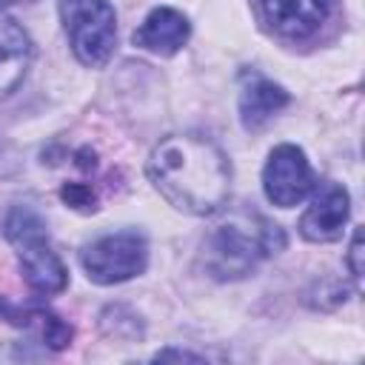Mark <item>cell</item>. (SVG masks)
<instances>
[{
	"label": "cell",
	"instance_id": "1",
	"mask_svg": "<svg viewBox=\"0 0 365 365\" xmlns=\"http://www.w3.org/2000/svg\"><path fill=\"white\" fill-rule=\"evenodd\" d=\"M148 180L180 211L194 217L217 214L231 191L225 151L202 134H171L148 157Z\"/></svg>",
	"mask_w": 365,
	"mask_h": 365
},
{
	"label": "cell",
	"instance_id": "2",
	"mask_svg": "<svg viewBox=\"0 0 365 365\" xmlns=\"http://www.w3.org/2000/svg\"><path fill=\"white\" fill-rule=\"evenodd\" d=\"M282 248L285 234L279 225H274L262 214L242 211L217 222L205 234L200 245V262L214 279H242L265 257L279 254Z\"/></svg>",
	"mask_w": 365,
	"mask_h": 365
},
{
	"label": "cell",
	"instance_id": "3",
	"mask_svg": "<svg viewBox=\"0 0 365 365\" xmlns=\"http://www.w3.org/2000/svg\"><path fill=\"white\" fill-rule=\"evenodd\" d=\"M3 234L17 248L23 279L29 282V288L34 294L51 297L68 285V271H66L63 259L57 257V251L51 248L46 222L34 208H29V205L11 208L3 222Z\"/></svg>",
	"mask_w": 365,
	"mask_h": 365
},
{
	"label": "cell",
	"instance_id": "4",
	"mask_svg": "<svg viewBox=\"0 0 365 365\" xmlns=\"http://www.w3.org/2000/svg\"><path fill=\"white\" fill-rule=\"evenodd\" d=\"M60 20L74 57L103 68L117 46V14L108 0H60Z\"/></svg>",
	"mask_w": 365,
	"mask_h": 365
},
{
	"label": "cell",
	"instance_id": "5",
	"mask_svg": "<svg viewBox=\"0 0 365 365\" xmlns=\"http://www.w3.org/2000/svg\"><path fill=\"white\" fill-rule=\"evenodd\" d=\"M80 265L97 285H117L140 277L148 265V242L137 231H117L83 245Z\"/></svg>",
	"mask_w": 365,
	"mask_h": 365
},
{
	"label": "cell",
	"instance_id": "6",
	"mask_svg": "<svg viewBox=\"0 0 365 365\" xmlns=\"http://www.w3.org/2000/svg\"><path fill=\"white\" fill-rule=\"evenodd\" d=\"M262 188L265 197L279 208H291L302 202L314 191V171L305 151L294 143L277 145L262 168Z\"/></svg>",
	"mask_w": 365,
	"mask_h": 365
},
{
	"label": "cell",
	"instance_id": "7",
	"mask_svg": "<svg viewBox=\"0 0 365 365\" xmlns=\"http://www.w3.org/2000/svg\"><path fill=\"white\" fill-rule=\"evenodd\" d=\"M351 214V197L339 182H322L299 217V234L308 242H334L342 237Z\"/></svg>",
	"mask_w": 365,
	"mask_h": 365
},
{
	"label": "cell",
	"instance_id": "8",
	"mask_svg": "<svg viewBox=\"0 0 365 365\" xmlns=\"http://www.w3.org/2000/svg\"><path fill=\"white\" fill-rule=\"evenodd\" d=\"M334 0H259L265 23L291 40L311 37L331 14Z\"/></svg>",
	"mask_w": 365,
	"mask_h": 365
},
{
	"label": "cell",
	"instance_id": "9",
	"mask_svg": "<svg viewBox=\"0 0 365 365\" xmlns=\"http://www.w3.org/2000/svg\"><path fill=\"white\" fill-rule=\"evenodd\" d=\"M191 34V23L182 11L171 9V6H157L148 11V17L140 23V29L134 31V46L160 57H171L177 54Z\"/></svg>",
	"mask_w": 365,
	"mask_h": 365
},
{
	"label": "cell",
	"instance_id": "10",
	"mask_svg": "<svg viewBox=\"0 0 365 365\" xmlns=\"http://www.w3.org/2000/svg\"><path fill=\"white\" fill-rule=\"evenodd\" d=\"M291 103L288 91L282 86H277L274 80L257 74V71H245L242 74V86H240V123L248 131H259L277 111H282Z\"/></svg>",
	"mask_w": 365,
	"mask_h": 365
},
{
	"label": "cell",
	"instance_id": "11",
	"mask_svg": "<svg viewBox=\"0 0 365 365\" xmlns=\"http://www.w3.org/2000/svg\"><path fill=\"white\" fill-rule=\"evenodd\" d=\"M34 48L29 31L9 14H0V100L9 97L26 77Z\"/></svg>",
	"mask_w": 365,
	"mask_h": 365
},
{
	"label": "cell",
	"instance_id": "12",
	"mask_svg": "<svg viewBox=\"0 0 365 365\" xmlns=\"http://www.w3.org/2000/svg\"><path fill=\"white\" fill-rule=\"evenodd\" d=\"M29 328H37L43 345L51 348V351H63L74 336V328L66 319H60L54 311H48V308H34Z\"/></svg>",
	"mask_w": 365,
	"mask_h": 365
},
{
	"label": "cell",
	"instance_id": "13",
	"mask_svg": "<svg viewBox=\"0 0 365 365\" xmlns=\"http://www.w3.org/2000/svg\"><path fill=\"white\" fill-rule=\"evenodd\" d=\"M103 314L117 319V325H114V322H100L108 336H120V339H137V336H143V322H140V317H137L134 311H128L125 305H111V308H106Z\"/></svg>",
	"mask_w": 365,
	"mask_h": 365
},
{
	"label": "cell",
	"instance_id": "14",
	"mask_svg": "<svg viewBox=\"0 0 365 365\" xmlns=\"http://www.w3.org/2000/svg\"><path fill=\"white\" fill-rule=\"evenodd\" d=\"M60 200H63L68 208L83 211V214H91V211L97 208V197H94L91 185H86V182H66V185L60 188Z\"/></svg>",
	"mask_w": 365,
	"mask_h": 365
},
{
	"label": "cell",
	"instance_id": "15",
	"mask_svg": "<svg viewBox=\"0 0 365 365\" xmlns=\"http://www.w3.org/2000/svg\"><path fill=\"white\" fill-rule=\"evenodd\" d=\"M362 257H365V251H362V228H354V237H351V245H348V271H351V277L356 282L362 279V271H365Z\"/></svg>",
	"mask_w": 365,
	"mask_h": 365
},
{
	"label": "cell",
	"instance_id": "16",
	"mask_svg": "<svg viewBox=\"0 0 365 365\" xmlns=\"http://www.w3.org/2000/svg\"><path fill=\"white\" fill-rule=\"evenodd\" d=\"M154 359H157V362H160V359H191V362H202L200 354H188V351H160Z\"/></svg>",
	"mask_w": 365,
	"mask_h": 365
},
{
	"label": "cell",
	"instance_id": "17",
	"mask_svg": "<svg viewBox=\"0 0 365 365\" xmlns=\"http://www.w3.org/2000/svg\"><path fill=\"white\" fill-rule=\"evenodd\" d=\"M11 3H31V0H0V9L3 6H11Z\"/></svg>",
	"mask_w": 365,
	"mask_h": 365
}]
</instances>
